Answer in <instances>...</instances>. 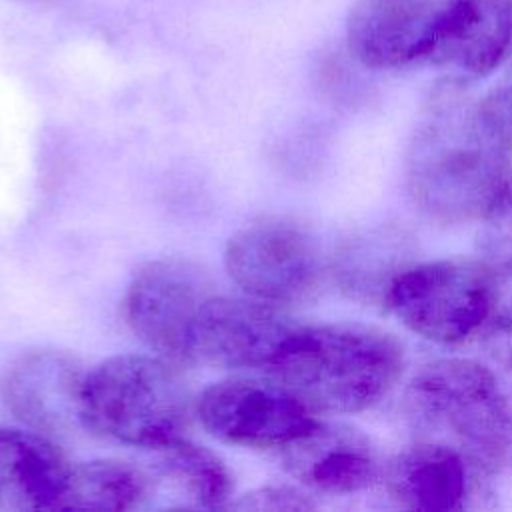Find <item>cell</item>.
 Returning a JSON list of instances; mask_svg holds the SVG:
<instances>
[{
	"label": "cell",
	"instance_id": "7",
	"mask_svg": "<svg viewBox=\"0 0 512 512\" xmlns=\"http://www.w3.org/2000/svg\"><path fill=\"white\" fill-rule=\"evenodd\" d=\"M210 296V284L194 264L160 258L134 272L122 298V314L154 354L182 368L194 362V330Z\"/></svg>",
	"mask_w": 512,
	"mask_h": 512
},
{
	"label": "cell",
	"instance_id": "15",
	"mask_svg": "<svg viewBox=\"0 0 512 512\" xmlns=\"http://www.w3.org/2000/svg\"><path fill=\"white\" fill-rule=\"evenodd\" d=\"M68 470L50 436L0 428V508L54 510Z\"/></svg>",
	"mask_w": 512,
	"mask_h": 512
},
{
	"label": "cell",
	"instance_id": "20",
	"mask_svg": "<svg viewBox=\"0 0 512 512\" xmlns=\"http://www.w3.org/2000/svg\"><path fill=\"white\" fill-rule=\"evenodd\" d=\"M314 504L292 486H262L230 502L234 510H308Z\"/></svg>",
	"mask_w": 512,
	"mask_h": 512
},
{
	"label": "cell",
	"instance_id": "9",
	"mask_svg": "<svg viewBox=\"0 0 512 512\" xmlns=\"http://www.w3.org/2000/svg\"><path fill=\"white\" fill-rule=\"evenodd\" d=\"M296 328L284 306L254 296H210L194 330V362L268 370Z\"/></svg>",
	"mask_w": 512,
	"mask_h": 512
},
{
	"label": "cell",
	"instance_id": "21",
	"mask_svg": "<svg viewBox=\"0 0 512 512\" xmlns=\"http://www.w3.org/2000/svg\"><path fill=\"white\" fill-rule=\"evenodd\" d=\"M486 100L494 108L506 130L512 134V74L490 96H486Z\"/></svg>",
	"mask_w": 512,
	"mask_h": 512
},
{
	"label": "cell",
	"instance_id": "10",
	"mask_svg": "<svg viewBox=\"0 0 512 512\" xmlns=\"http://www.w3.org/2000/svg\"><path fill=\"white\" fill-rule=\"evenodd\" d=\"M452 0H356L346 20L352 56L368 68L430 60Z\"/></svg>",
	"mask_w": 512,
	"mask_h": 512
},
{
	"label": "cell",
	"instance_id": "19",
	"mask_svg": "<svg viewBox=\"0 0 512 512\" xmlns=\"http://www.w3.org/2000/svg\"><path fill=\"white\" fill-rule=\"evenodd\" d=\"M480 334L490 360L512 380V298L496 306Z\"/></svg>",
	"mask_w": 512,
	"mask_h": 512
},
{
	"label": "cell",
	"instance_id": "8",
	"mask_svg": "<svg viewBox=\"0 0 512 512\" xmlns=\"http://www.w3.org/2000/svg\"><path fill=\"white\" fill-rule=\"evenodd\" d=\"M196 414L218 440L260 450H282L316 422L314 412L272 376L214 382L196 400Z\"/></svg>",
	"mask_w": 512,
	"mask_h": 512
},
{
	"label": "cell",
	"instance_id": "2",
	"mask_svg": "<svg viewBox=\"0 0 512 512\" xmlns=\"http://www.w3.org/2000/svg\"><path fill=\"white\" fill-rule=\"evenodd\" d=\"M404 366L402 342L384 328L330 322L296 324L266 374L312 412L350 414L380 402Z\"/></svg>",
	"mask_w": 512,
	"mask_h": 512
},
{
	"label": "cell",
	"instance_id": "4",
	"mask_svg": "<svg viewBox=\"0 0 512 512\" xmlns=\"http://www.w3.org/2000/svg\"><path fill=\"white\" fill-rule=\"evenodd\" d=\"M180 366L154 354H120L86 374L84 428L122 444L160 448L184 436L192 410Z\"/></svg>",
	"mask_w": 512,
	"mask_h": 512
},
{
	"label": "cell",
	"instance_id": "14",
	"mask_svg": "<svg viewBox=\"0 0 512 512\" xmlns=\"http://www.w3.org/2000/svg\"><path fill=\"white\" fill-rule=\"evenodd\" d=\"M466 460L440 444L414 440L386 466L382 480L390 498L410 510H458L468 494Z\"/></svg>",
	"mask_w": 512,
	"mask_h": 512
},
{
	"label": "cell",
	"instance_id": "17",
	"mask_svg": "<svg viewBox=\"0 0 512 512\" xmlns=\"http://www.w3.org/2000/svg\"><path fill=\"white\" fill-rule=\"evenodd\" d=\"M150 502L144 468L126 460L100 458L70 464L54 510H134Z\"/></svg>",
	"mask_w": 512,
	"mask_h": 512
},
{
	"label": "cell",
	"instance_id": "3",
	"mask_svg": "<svg viewBox=\"0 0 512 512\" xmlns=\"http://www.w3.org/2000/svg\"><path fill=\"white\" fill-rule=\"evenodd\" d=\"M414 440L458 452L472 472L494 474L512 464V404L496 376L466 358L422 366L404 392Z\"/></svg>",
	"mask_w": 512,
	"mask_h": 512
},
{
	"label": "cell",
	"instance_id": "12",
	"mask_svg": "<svg viewBox=\"0 0 512 512\" xmlns=\"http://www.w3.org/2000/svg\"><path fill=\"white\" fill-rule=\"evenodd\" d=\"M282 462L300 484L326 494L366 490L382 480L386 466L366 434L318 420L282 448Z\"/></svg>",
	"mask_w": 512,
	"mask_h": 512
},
{
	"label": "cell",
	"instance_id": "6",
	"mask_svg": "<svg viewBox=\"0 0 512 512\" xmlns=\"http://www.w3.org/2000/svg\"><path fill=\"white\" fill-rule=\"evenodd\" d=\"M224 264L244 294L278 306L312 296L322 276L318 242L286 216H266L232 234Z\"/></svg>",
	"mask_w": 512,
	"mask_h": 512
},
{
	"label": "cell",
	"instance_id": "18",
	"mask_svg": "<svg viewBox=\"0 0 512 512\" xmlns=\"http://www.w3.org/2000/svg\"><path fill=\"white\" fill-rule=\"evenodd\" d=\"M480 220L482 258L500 274H512V176Z\"/></svg>",
	"mask_w": 512,
	"mask_h": 512
},
{
	"label": "cell",
	"instance_id": "11",
	"mask_svg": "<svg viewBox=\"0 0 512 512\" xmlns=\"http://www.w3.org/2000/svg\"><path fill=\"white\" fill-rule=\"evenodd\" d=\"M82 364L58 350H32L2 372L0 396L14 418L44 436H66L84 428Z\"/></svg>",
	"mask_w": 512,
	"mask_h": 512
},
{
	"label": "cell",
	"instance_id": "16",
	"mask_svg": "<svg viewBox=\"0 0 512 512\" xmlns=\"http://www.w3.org/2000/svg\"><path fill=\"white\" fill-rule=\"evenodd\" d=\"M146 476L150 500L166 496L168 508H228L232 476L226 464L212 450L186 440V436L154 448Z\"/></svg>",
	"mask_w": 512,
	"mask_h": 512
},
{
	"label": "cell",
	"instance_id": "5",
	"mask_svg": "<svg viewBox=\"0 0 512 512\" xmlns=\"http://www.w3.org/2000/svg\"><path fill=\"white\" fill-rule=\"evenodd\" d=\"M498 270L484 258H442L394 276L386 302L412 332L460 344L482 332L498 306Z\"/></svg>",
	"mask_w": 512,
	"mask_h": 512
},
{
	"label": "cell",
	"instance_id": "13",
	"mask_svg": "<svg viewBox=\"0 0 512 512\" xmlns=\"http://www.w3.org/2000/svg\"><path fill=\"white\" fill-rule=\"evenodd\" d=\"M512 52V0H452L430 62L486 76Z\"/></svg>",
	"mask_w": 512,
	"mask_h": 512
},
{
	"label": "cell",
	"instance_id": "1",
	"mask_svg": "<svg viewBox=\"0 0 512 512\" xmlns=\"http://www.w3.org/2000/svg\"><path fill=\"white\" fill-rule=\"evenodd\" d=\"M412 202L442 224L480 220L512 176V134L488 100L438 84L416 122L404 162Z\"/></svg>",
	"mask_w": 512,
	"mask_h": 512
}]
</instances>
